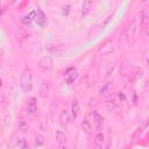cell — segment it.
Here are the masks:
<instances>
[{
    "instance_id": "1",
    "label": "cell",
    "mask_w": 149,
    "mask_h": 149,
    "mask_svg": "<svg viewBox=\"0 0 149 149\" xmlns=\"http://www.w3.org/2000/svg\"><path fill=\"white\" fill-rule=\"evenodd\" d=\"M20 86L24 93H29L33 90V73L29 68H24L20 78Z\"/></svg>"
},
{
    "instance_id": "2",
    "label": "cell",
    "mask_w": 149,
    "mask_h": 149,
    "mask_svg": "<svg viewBox=\"0 0 149 149\" xmlns=\"http://www.w3.org/2000/svg\"><path fill=\"white\" fill-rule=\"evenodd\" d=\"M140 21H139V17L134 16L130 21V23L128 24L127 27V30H126V37L127 40L130 42V41H134V38L136 37L137 33H139V28H140Z\"/></svg>"
},
{
    "instance_id": "3",
    "label": "cell",
    "mask_w": 149,
    "mask_h": 149,
    "mask_svg": "<svg viewBox=\"0 0 149 149\" xmlns=\"http://www.w3.org/2000/svg\"><path fill=\"white\" fill-rule=\"evenodd\" d=\"M122 100H125V95L121 94V92H119V93H112L106 99V106H107V108L109 111L115 109L116 107L120 106V104H121Z\"/></svg>"
},
{
    "instance_id": "4",
    "label": "cell",
    "mask_w": 149,
    "mask_h": 149,
    "mask_svg": "<svg viewBox=\"0 0 149 149\" xmlns=\"http://www.w3.org/2000/svg\"><path fill=\"white\" fill-rule=\"evenodd\" d=\"M29 15H30V17H31L38 26L44 27V26L47 24V16H45V14L43 13L42 9H40V8L34 9L33 12L29 13Z\"/></svg>"
},
{
    "instance_id": "5",
    "label": "cell",
    "mask_w": 149,
    "mask_h": 149,
    "mask_svg": "<svg viewBox=\"0 0 149 149\" xmlns=\"http://www.w3.org/2000/svg\"><path fill=\"white\" fill-rule=\"evenodd\" d=\"M52 64H54V61H52V57L50 56H44L38 61V68L44 72L50 71L52 69Z\"/></svg>"
},
{
    "instance_id": "6",
    "label": "cell",
    "mask_w": 149,
    "mask_h": 149,
    "mask_svg": "<svg viewBox=\"0 0 149 149\" xmlns=\"http://www.w3.org/2000/svg\"><path fill=\"white\" fill-rule=\"evenodd\" d=\"M92 119H93V123H94V127L98 132H101L102 128H104V123H105V119L104 116L97 112V111H92Z\"/></svg>"
},
{
    "instance_id": "7",
    "label": "cell",
    "mask_w": 149,
    "mask_h": 149,
    "mask_svg": "<svg viewBox=\"0 0 149 149\" xmlns=\"http://www.w3.org/2000/svg\"><path fill=\"white\" fill-rule=\"evenodd\" d=\"M27 113L30 116H35L37 114V100H36V98L31 97V98L28 99V102H27Z\"/></svg>"
},
{
    "instance_id": "8",
    "label": "cell",
    "mask_w": 149,
    "mask_h": 149,
    "mask_svg": "<svg viewBox=\"0 0 149 149\" xmlns=\"http://www.w3.org/2000/svg\"><path fill=\"white\" fill-rule=\"evenodd\" d=\"M70 121H71L70 112L66 111V109H63L61 112V114H59V125H61V127L64 128V129H66L68 126H69V123H70Z\"/></svg>"
},
{
    "instance_id": "9",
    "label": "cell",
    "mask_w": 149,
    "mask_h": 149,
    "mask_svg": "<svg viewBox=\"0 0 149 149\" xmlns=\"http://www.w3.org/2000/svg\"><path fill=\"white\" fill-rule=\"evenodd\" d=\"M113 50H114L113 41H112V40H108V41H106L104 44L100 45V48H99V54H101L102 56H107V55L112 54Z\"/></svg>"
},
{
    "instance_id": "10",
    "label": "cell",
    "mask_w": 149,
    "mask_h": 149,
    "mask_svg": "<svg viewBox=\"0 0 149 149\" xmlns=\"http://www.w3.org/2000/svg\"><path fill=\"white\" fill-rule=\"evenodd\" d=\"M77 74H78L77 69H74V68H69V69L65 71V73H64L65 81H66L68 84H72V83L76 80Z\"/></svg>"
},
{
    "instance_id": "11",
    "label": "cell",
    "mask_w": 149,
    "mask_h": 149,
    "mask_svg": "<svg viewBox=\"0 0 149 149\" xmlns=\"http://www.w3.org/2000/svg\"><path fill=\"white\" fill-rule=\"evenodd\" d=\"M50 93V83L47 81V80H43L40 85V88H38V94L40 97H42L43 99H45Z\"/></svg>"
},
{
    "instance_id": "12",
    "label": "cell",
    "mask_w": 149,
    "mask_h": 149,
    "mask_svg": "<svg viewBox=\"0 0 149 149\" xmlns=\"http://www.w3.org/2000/svg\"><path fill=\"white\" fill-rule=\"evenodd\" d=\"M104 142H105V135L101 132H98L94 135V139H93V147H94V149H101Z\"/></svg>"
},
{
    "instance_id": "13",
    "label": "cell",
    "mask_w": 149,
    "mask_h": 149,
    "mask_svg": "<svg viewBox=\"0 0 149 149\" xmlns=\"http://www.w3.org/2000/svg\"><path fill=\"white\" fill-rule=\"evenodd\" d=\"M55 140H56L57 144L61 146V147L62 146H65L66 142H68V137H66L65 133L63 130H59V129H57L56 133H55Z\"/></svg>"
},
{
    "instance_id": "14",
    "label": "cell",
    "mask_w": 149,
    "mask_h": 149,
    "mask_svg": "<svg viewBox=\"0 0 149 149\" xmlns=\"http://www.w3.org/2000/svg\"><path fill=\"white\" fill-rule=\"evenodd\" d=\"M79 113H80V106H79V102H78L77 99H73L72 102H71V114H70V115H71V118H72L73 120H76V119L78 118Z\"/></svg>"
},
{
    "instance_id": "15",
    "label": "cell",
    "mask_w": 149,
    "mask_h": 149,
    "mask_svg": "<svg viewBox=\"0 0 149 149\" xmlns=\"http://www.w3.org/2000/svg\"><path fill=\"white\" fill-rule=\"evenodd\" d=\"M28 128H29L28 122H27L23 118H20V119L17 120V129H19L20 132H26V130H28Z\"/></svg>"
},
{
    "instance_id": "16",
    "label": "cell",
    "mask_w": 149,
    "mask_h": 149,
    "mask_svg": "<svg viewBox=\"0 0 149 149\" xmlns=\"http://www.w3.org/2000/svg\"><path fill=\"white\" fill-rule=\"evenodd\" d=\"M15 148L16 149H29V144L24 139H17L15 142Z\"/></svg>"
},
{
    "instance_id": "17",
    "label": "cell",
    "mask_w": 149,
    "mask_h": 149,
    "mask_svg": "<svg viewBox=\"0 0 149 149\" xmlns=\"http://www.w3.org/2000/svg\"><path fill=\"white\" fill-rule=\"evenodd\" d=\"M92 8V1H84L83 6H81V14L83 15H87L90 13Z\"/></svg>"
},
{
    "instance_id": "18",
    "label": "cell",
    "mask_w": 149,
    "mask_h": 149,
    "mask_svg": "<svg viewBox=\"0 0 149 149\" xmlns=\"http://www.w3.org/2000/svg\"><path fill=\"white\" fill-rule=\"evenodd\" d=\"M34 144L36 147H41L44 144V136L42 134H36L34 136Z\"/></svg>"
},
{
    "instance_id": "19",
    "label": "cell",
    "mask_w": 149,
    "mask_h": 149,
    "mask_svg": "<svg viewBox=\"0 0 149 149\" xmlns=\"http://www.w3.org/2000/svg\"><path fill=\"white\" fill-rule=\"evenodd\" d=\"M114 68H115V63H114V62H111V63H108V64L106 65V70H105V78H108V77L112 74V72L114 71Z\"/></svg>"
},
{
    "instance_id": "20",
    "label": "cell",
    "mask_w": 149,
    "mask_h": 149,
    "mask_svg": "<svg viewBox=\"0 0 149 149\" xmlns=\"http://www.w3.org/2000/svg\"><path fill=\"white\" fill-rule=\"evenodd\" d=\"M81 128H83V130L85 133H88V134L91 133V123L86 118L83 119V121H81Z\"/></svg>"
},
{
    "instance_id": "21",
    "label": "cell",
    "mask_w": 149,
    "mask_h": 149,
    "mask_svg": "<svg viewBox=\"0 0 149 149\" xmlns=\"http://www.w3.org/2000/svg\"><path fill=\"white\" fill-rule=\"evenodd\" d=\"M109 86L108 85H104V87H101L100 90V95L101 97H108L109 94Z\"/></svg>"
},
{
    "instance_id": "22",
    "label": "cell",
    "mask_w": 149,
    "mask_h": 149,
    "mask_svg": "<svg viewBox=\"0 0 149 149\" xmlns=\"http://www.w3.org/2000/svg\"><path fill=\"white\" fill-rule=\"evenodd\" d=\"M20 21H21L22 23H24V24H30V23H31V21H33V19L30 17V15H29V14H27V15L22 16V17L20 19Z\"/></svg>"
},
{
    "instance_id": "23",
    "label": "cell",
    "mask_w": 149,
    "mask_h": 149,
    "mask_svg": "<svg viewBox=\"0 0 149 149\" xmlns=\"http://www.w3.org/2000/svg\"><path fill=\"white\" fill-rule=\"evenodd\" d=\"M135 71H137V72H140V73H143V70H142L141 68H135ZM141 77H142V74L135 73V76H134V80H136V79H139V78H141Z\"/></svg>"
},
{
    "instance_id": "24",
    "label": "cell",
    "mask_w": 149,
    "mask_h": 149,
    "mask_svg": "<svg viewBox=\"0 0 149 149\" xmlns=\"http://www.w3.org/2000/svg\"><path fill=\"white\" fill-rule=\"evenodd\" d=\"M61 149H68V148H66L65 146H62V147H61Z\"/></svg>"
},
{
    "instance_id": "25",
    "label": "cell",
    "mask_w": 149,
    "mask_h": 149,
    "mask_svg": "<svg viewBox=\"0 0 149 149\" xmlns=\"http://www.w3.org/2000/svg\"><path fill=\"white\" fill-rule=\"evenodd\" d=\"M1 85H2V80L0 79V87H1Z\"/></svg>"
}]
</instances>
